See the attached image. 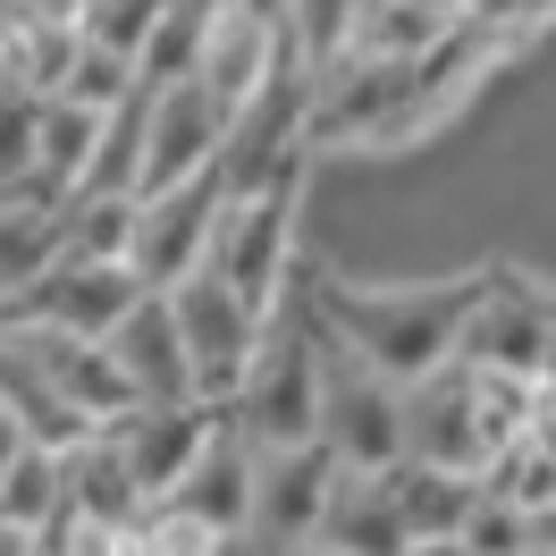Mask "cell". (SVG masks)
<instances>
[{
    "label": "cell",
    "instance_id": "obj_1",
    "mask_svg": "<svg viewBox=\"0 0 556 556\" xmlns=\"http://www.w3.org/2000/svg\"><path fill=\"white\" fill-rule=\"evenodd\" d=\"M481 287L489 278H464V287H346V278H320L313 313L338 346H354L363 363H380L388 380L414 388L464 354V320L481 304Z\"/></svg>",
    "mask_w": 556,
    "mask_h": 556
},
{
    "label": "cell",
    "instance_id": "obj_2",
    "mask_svg": "<svg viewBox=\"0 0 556 556\" xmlns=\"http://www.w3.org/2000/svg\"><path fill=\"white\" fill-rule=\"evenodd\" d=\"M320 338L329 329H320L313 295H287L270 313V338L228 405V430L244 447H320Z\"/></svg>",
    "mask_w": 556,
    "mask_h": 556
},
{
    "label": "cell",
    "instance_id": "obj_3",
    "mask_svg": "<svg viewBox=\"0 0 556 556\" xmlns=\"http://www.w3.org/2000/svg\"><path fill=\"white\" fill-rule=\"evenodd\" d=\"M320 447L346 472L405 464V380H388L380 363H363L338 338H320Z\"/></svg>",
    "mask_w": 556,
    "mask_h": 556
},
{
    "label": "cell",
    "instance_id": "obj_4",
    "mask_svg": "<svg viewBox=\"0 0 556 556\" xmlns=\"http://www.w3.org/2000/svg\"><path fill=\"white\" fill-rule=\"evenodd\" d=\"M295 177H304V169H295ZM295 177H270V186H253V194L228 186L219 244H211V270L228 278L262 320L287 304V262H295Z\"/></svg>",
    "mask_w": 556,
    "mask_h": 556
},
{
    "label": "cell",
    "instance_id": "obj_5",
    "mask_svg": "<svg viewBox=\"0 0 556 556\" xmlns=\"http://www.w3.org/2000/svg\"><path fill=\"white\" fill-rule=\"evenodd\" d=\"M169 304H177L186 363H194V396H203L211 414H228V405H237V388H244V371H253V354H262V338H270V320L253 313L219 270L186 278Z\"/></svg>",
    "mask_w": 556,
    "mask_h": 556
},
{
    "label": "cell",
    "instance_id": "obj_6",
    "mask_svg": "<svg viewBox=\"0 0 556 556\" xmlns=\"http://www.w3.org/2000/svg\"><path fill=\"white\" fill-rule=\"evenodd\" d=\"M338 481H346V464L329 447H253V522H244V540L262 556H313Z\"/></svg>",
    "mask_w": 556,
    "mask_h": 556
},
{
    "label": "cell",
    "instance_id": "obj_7",
    "mask_svg": "<svg viewBox=\"0 0 556 556\" xmlns=\"http://www.w3.org/2000/svg\"><path fill=\"white\" fill-rule=\"evenodd\" d=\"M405 464H421V472H455V481H489L497 439H489L481 371H472V363H439L430 380L405 388Z\"/></svg>",
    "mask_w": 556,
    "mask_h": 556
},
{
    "label": "cell",
    "instance_id": "obj_8",
    "mask_svg": "<svg viewBox=\"0 0 556 556\" xmlns=\"http://www.w3.org/2000/svg\"><path fill=\"white\" fill-rule=\"evenodd\" d=\"M219 211H228V169L194 177V186H177V194H152V203L136 211V253H127V270H136L152 295H177L186 278L211 270Z\"/></svg>",
    "mask_w": 556,
    "mask_h": 556
},
{
    "label": "cell",
    "instance_id": "obj_9",
    "mask_svg": "<svg viewBox=\"0 0 556 556\" xmlns=\"http://www.w3.org/2000/svg\"><path fill=\"white\" fill-rule=\"evenodd\" d=\"M143 287L127 262H93V253H68L51 278H35L17 304H0V320H42V329H68V338H93V346H110L118 338V320L136 313Z\"/></svg>",
    "mask_w": 556,
    "mask_h": 556
},
{
    "label": "cell",
    "instance_id": "obj_10",
    "mask_svg": "<svg viewBox=\"0 0 556 556\" xmlns=\"http://www.w3.org/2000/svg\"><path fill=\"white\" fill-rule=\"evenodd\" d=\"M0 346H17L26 363H35L42 380L68 396L76 414L93 421V430H118L127 414H143L136 388H127V371H118V354L93 346V338H68V329H42V320H0Z\"/></svg>",
    "mask_w": 556,
    "mask_h": 556
},
{
    "label": "cell",
    "instance_id": "obj_11",
    "mask_svg": "<svg viewBox=\"0 0 556 556\" xmlns=\"http://www.w3.org/2000/svg\"><path fill=\"white\" fill-rule=\"evenodd\" d=\"M219 430H228V414H211V405H143V414H127L110 439H118V455H127V472L143 481V497L169 506L177 489H186V472L211 455Z\"/></svg>",
    "mask_w": 556,
    "mask_h": 556
},
{
    "label": "cell",
    "instance_id": "obj_12",
    "mask_svg": "<svg viewBox=\"0 0 556 556\" xmlns=\"http://www.w3.org/2000/svg\"><path fill=\"white\" fill-rule=\"evenodd\" d=\"M548 346H556V313L540 304V295H522V287H506V278H489L481 304H472V320H464V354H455V363L540 388Z\"/></svg>",
    "mask_w": 556,
    "mask_h": 556
},
{
    "label": "cell",
    "instance_id": "obj_13",
    "mask_svg": "<svg viewBox=\"0 0 556 556\" xmlns=\"http://www.w3.org/2000/svg\"><path fill=\"white\" fill-rule=\"evenodd\" d=\"M110 354H118V371H127V388H136V405H203V396H194V363H186V338H177V304H169V295H143L136 313L118 320Z\"/></svg>",
    "mask_w": 556,
    "mask_h": 556
},
{
    "label": "cell",
    "instance_id": "obj_14",
    "mask_svg": "<svg viewBox=\"0 0 556 556\" xmlns=\"http://www.w3.org/2000/svg\"><path fill=\"white\" fill-rule=\"evenodd\" d=\"M278 68H295V35H287V26H262V17H244V9H228V0H219L211 42H203V68H194V76H203L228 110H244Z\"/></svg>",
    "mask_w": 556,
    "mask_h": 556
},
{
    "label": "cell",
    "instance_id": "obj_15",
    "mask_svg": "<svg viewBox=\"0 0 556 556\" xmlns=\"http://www.w3.org/2000/svg\"><path fill=\"white\" fill-rule=\"evenodd\" d=\"M143 515H152V497H143V481L127 472L118 439H110V430L85 439V447L68 455V522L93 531V540H127Z\"/></svg>",
    "mask_w": 556,
    "mask_h": 556
},
{
    "label": "cell",
    "instance_id": "obj_16",
    "mask_svg": "<svg viewBox=\"0 0 556 556\" xmlns=\"http://www.w3.org/2000/svg\"><path fill=\"white\" fill-rule=\"evenodd\" d=\"M320 548L329 556H414V522L396 506L388 472H346L320 522Z\"/></svg>",
    "mask_w": 556,
    "mask_h": 556
},
{
    "label": "cell",
    "instance_id": "obj_17",
    "mask_svg": "<svg viewBox=\"0 0 556 556\" xmlns=\"http://www.w3.org/2000/svg\"><path fill=\"white\" fill-rule=\"evenodd\" d=\"M169 506H186V515L203 522V531H219V540H244V522H253V447H244L237 430H219L211 455L186 472V489H177Z\"/></svg>",
    "mask_w": 556,
    "mask_h": 556
},
{
    "label": "cell",
    "instance_id": "obj_18",
    "mask_svg": "<svg viewBox=\"0 0 556 556\" xmlns=\"http://www.w3.org/2000/svg\"><path fill=\"white\" fill-rule=\"evenodd\" d=\"M0 405L26 421V439H35L42 455H76L85 439H102V430L76 414V405H68V396H60L51 380H42V371H35V363H26L17 346H0Z\"/></svg>",
    "mask_w": 556,
    "mask_h": 556
},
{
    "label": "cell",
    "instance_id": "obj_19",
    "mask_svg": "<svg viewBox=\"0 0 556 556\" xmlns=\"http://www.w3.org/2000/svg\"><path fill=\"white\" fill-rule=\"evenodd\" d=\"M489 497L497 506H515V515H556V430H548V414L522 430L515 447H497V464H489Z\"/></svg>",
    "mask_w": 556,
    "mask_h": 556
},
{
    "label": "cell",
    "instance_id": "obj_20",
    "mask_svg": "<svg viewBox=\"0 0 556 556\" xmlns=\"http://www.w3.org/2000/svg\"><path fill=\"white\" fill-rule=\"evenodd\" d=\"M388 489H396V506H405V522H414V540H464V522L481 515V481H455V472L396 464Z\"/></svg>",
    "mask_w": 556,
    "mask_h": 556
},
{
    "label": "cell",
    "instance_id": "obj_21",
    "mask_svg": "<svg viewBox=\"0 0 556 556\" xmlns=\"http://www.w3.org/2000/svg\"><path fill=\"white\" fill-rule=\"evenodd\" d=\"M0 522H9V531H26V540L68 531V455L26 447V464L0 481Z\"/></svg>",
    "mask_w": 556,
    "mask_h": 556
},
{
    "label": "cell",
    "instance_id": "obj_22",
    "mask_svg": "<svg viewBox=\"0 0 556 556\" xmlns=\"http://www.w3.org/2000/svg\"><path fill=\"white\" fill-rule=\"evenodd\" d=\"M35 136H42V93L17 68H0V203L26 194V177H35Z\"/></svg>",
    "mask_w": 556,
    "mask_h": 556
},
{
    "label": "cell",
    "instance_id": "obj_23",
    "mask_svg": "<svg viewBox=\"0 0 556 556\" xmlns=\"http://www.w3.org/2000/svg\"><path fill=\"white\" fill-rule=\"evenodd\" d=\"M161 17H169V0H85V9H76V35L93 42V51H110V60L143 68V51H152V35H161Z\"/></svg>",
    "mask_w": 556,
    "mask_h": 556
},
{
    "label": "cell",
    "instance_id": "obj_24",
    "mask_svg": "<svg viewBox=\"0 0 556 556\" xmlns=\"http://www.w3.org/2000/svg\"><path fill=\"white\" fill-rule=\"evenodd\" d=\"M118 556H219V531H203L186 506H152V515L118 540Z\"/></svg>",
    "mask_w": 556,
    "mask_h": 556
},
{
    "label": "cell",
    "instance_id": "obj_25",
    "mask_svg": "<svg viewBox=\"0 0 556 556\" xmlns=\"http://www.w3.org/2000/svg\"><path fill=\"white\" fill-rule=\"evenodd\" d=\"M464 548L472 556H540V522L515 515V506H497V497L481 489V515L464 522Z\"/></svg>",
    "mask_w": 556,
    "mask_h": 556
},
{
    "label": "cell",
    "instance_id": "obj_26",
    "mask_svg": "<svg viewBox=\"0 0 556 556\" xmlns=\"http://www.w3.org/2000/svg\"><path fill=\"white\" fill-rule=\"evenodd\" d=\"M26 447H35V439H26V421H17L9 405H0V481H9L17 464H26Z\"/></svg>",
    "mask_w": 556,
    "mask_h": 556
},
{
    "label": "cell",
    "instance_id": "obj_27",
    "mask_svg": "<svg viewBox=\"0 0 556 556\" xmlns=\"http://www.w3.org/2000/svg\"><path fill=\"white\" fill-rule=\"evenodd\" d=\"M228 9H244V17H262V26H287V35H295V0H228Z\"/></svg>",
    "mask_w": 556,
    "mask_h": 556
},
{
    "label": "cell",
    "instance_id": "obj_28",
    "mask_svg": "<svg viewBox=\"0 0 556 556\" xmlns=\"http://www.w3.org/2000/svg\"><path fill=\"white\" fill-rule=\"evenodd\" d=\"M414 556H472L464 540H414Z\"/></svg>",
    "mask_w": 556,
    "mask_h": 556
},
{
    "label": "cell",
    "instance_id": "obj_29",
    "mask_svg": "<svg viewBox=\"0 0 556 556\" xmlns=\"http://www.w3.org/2000/svg\"><path fill=\"white\" fill-rule=\"evenodd\" d=\"M540 396L556 405V346H548V363H540Z\"/></svg>",
    "mask_w": 556,
    "mask_h": 556
},
{
    "label": "cell",
    "instance_id": "obj_30",
    "mask_svg": "<svg viewBox=\"0 0 556 556\" xmlns=\"http://www.w3.org/2000/svg\"><path fill=\"white\" fill-rule=\"evenodd\" d=\"M219 556H262V548H253V540H219Z\"/></svg>",
    "mask_w": 556,
    "mask_h": 556
},
{
    "label": "cell",
    "instance_id": "obj_31",
    "mask_svg": "<svg viewBox=\"0 0 556 556\" xmlns=\"http://www.w3.org/2000/svg\"><path fill=\"white\" fill-rule=\"evenodd\" d=\"M540 548H556V515H540Z\"/></svg>",
    "mask_w": 556,
    "mask_h": 556
},
{
    "label": "cell",
    "instance_id": "obj_32",
    "mask_svg": "<svg viewBox=\"0 0 556 556\" xmlns=\"http://www.w3.org/2000/svg\"><path fill=\"white\" fill-rule=\"evenodd\" d=\"M540 556H556V548H540Z\"/></svg>",
    "mask_w": 556,
    "mask_h": 556
},
{
    "label": "cell",
    "instance_id": "obj_33",
    "mask_svg": "<svg viewBox=\"0 0 556 556\" xmlns=\"http://www.w3.org/2000/svg\"><path fill=\"white\" fill-rule=\"evenodd\" d=\"M313 556H329V548H313Z\"/></svg>",
    "mask_w": 556,
    "mask_h": 556
}]
</instances>
